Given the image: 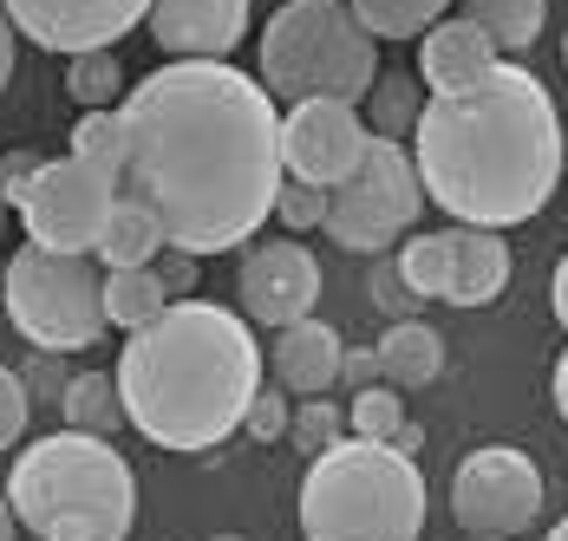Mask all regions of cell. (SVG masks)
<instances>
[{"label": "cell", "instance_id": "cell-9", "mask_svg": "<svg viewBox=\"0 0 568 541\" xmlns=\"http://www.w3.org/2000/svg\"><path fill=\"white\" fill-rule=\"evenodd\" d=\"M118 196H124L118 176H105V170H92V163H79L65 151V157L40 163V176L27 183V196L13 210H20L27 242H40L53 255H92L118 210Z\"/></svg>", "mask_w": 568, "mask_h": 541}, {"label": "cell", "instance_id": "cell-46", "mask_svg": "<svg viewBox=\"0 0 568 541\" xmlns=\"http://www.w3.org/2000/svg\"><path fill=\"white\" fill-rule=\"evenodd\" d=\"M562 65H568V33H562Z\"/></svg>", "mask_w": 568, "mask_h": 541}, {"label": "cell", "instance_id": "cell-20", "mask_svg": "<svg viewBox=\"0 0 568 541\" xmlns=\"http://www.w3.org/2000/svg\"><path fill=\"white\" fill-rule=\"evenodd\" d=\"M59 411H65V431H85V437H112L118 425H131V418H124L118 372H72Z\"/></svg>", "mask_w": 568, "mask_h": 541}, {"label": "cell", "instance_id": "cell-30", "mask_svg": "<svg viewBox=\"0 0 568 541\" xmlns=\"http://www.w3.org/2000/svg\"><path fill=\"white\" fill-rule=\"evenodd\" d=\"M287 425H294L287 391H282V385H262V391H255V405H248V418H242V431L255 437V443H275V437H287Z\"/></svg>", "mask_w": 568, "mask_h": 541}, {"label": "cell", "instance_id": "cell-18", "mask_svg": "<svg viewBox=\"0 0 568 541\" xmlns=\"http://www.w3.org/2000/svg\"><path fill=\"white\" fill-rule=\"evenodd\" d=\"M373 353H379V379L398 385V391L432 385L445 372V339H438V326H425V320H393Z\"/></svg>", "mask_w": 568, "mask_h": 541}, {"label": "cell", "instance_id": "cell-10", "mask_svg": "<svg viewBox=\"0 0 568 541\" xmlns=\"http://www.w3.org/2000/svg\"><path fill=\"white\" fill-rule=\"evenodd\" d=\"M542 470L536 457H523L510 443H484L457 463L452 477V516L464 535H497V541H516L536 529L542 516Z\"/></svg>", "mask_w": 568, "mask_h": 541}, {"label": "cell", "instance_id": "cell-28", "mask_svg": "<svg viewBox=\"0 0 568 541\" xmlns=\"http://www.w3.org/2000/svg\"><path fill=\"white\" fill-rule=\"evenodd\" d=\"M65 92L79 99V111H118V92H124L118 53H79L65 72Z\"/></svg>", "mask_w": 568, "mask_h": 541}, {"label": "cell", "instance_id": "cell-38", "mask_svg": "<svg viewBox=\"0 0 568 541\" xmlns=\"http://www.w3.org/2000/svg\"><path fill=\"white\" fill-rule=\"evenodd\" d=\"M549 307H556V320L568 326V255L556 262V280H549Z\"/></svg>", "mask_w": 568, "mask_h": 541}, {"label": "cell", "instance_id": "cell-12", "mask_svg": "<svg viewBox=\"0 0 568 541\" xmlns=\"http://www.w3.org/2000/svg\"><path fill=\"white\" fill-rule=\"evenodd\" d=\"M0 7L33 47L65 53V59L112 53L131 27L151 20V0H0Z\"/></svg>", "mask_w": 568, "mask_h": 541}, {"label": "cell", "instance_id": "cell-3", "mask_svg": "<svg viewBox=\"0 0 568 541\" xmlns=\"http://www.w3.org/2000/svg\"><path fill=\"white\" fill-rule=\"evenodd\" d=\"M118 391L131 431L158 450H216L242 431L262 391L255 326L216 300H171L118 353Z\"/></svg>", "mask_w": 568, "mask_h": 541}, {"label": "cell", "instance_id": "cell-40", "mask_svg": "<svg viewBox=\"0 0 568 541\" xmlns=\"http://www.w3.org/2000/svg\"><path fill=\"white\" fill-rule=\"evenodd\" d=\"M556 411H562V425H568V353L556 359Z\"/></svg>", "mask_w": 568, "mask_h": 541}, {"label": "cell", "instance_id": "cell-16", "mask_svg": "<svg viewBox=\"0 0 568 541\" xmlns=\"http://www.w3.org/2000/svg\"><path fill=\"white\" fill-rule=\"evenodd\" d=\"M275 385L294 398H327V385H341L346 366V339L327 320H294L275 333Z\"/></svg>", "mask_w": 568, "mask_h": 541}, {"label": "cell", "instance_id": "cell-35", "mask_svg": "<svg viewBox=\"0 0 568 541\" xmlns=\"http://www.w3.org/2000/svg\"><path fill=\"white\" fill-rule=\"evenodd\" d=\"M164 287H171V300H190V287H196V255H176L171 248V262H164Z\"/></svg>", "mask_w": 568, "mask_h": 541}, {"label": "cell", "instance_id": "cell-11", "mask_svg": "<svg viewBox=\"0 0 568 541\" xmlns=\"http://www.w3.org/2000/svg\"><path fill=\"white\" fill-rule=\"evenodd\" d=\"M366 151H373L366 111L346 105V99H301V105L282 111V163L294 183H314L334 196L366 163Z\"/></svg>", "mask_w": 568, "mask_h": 541}, {"label": "cell", "instance_id": "cell-7", "mask_svg": "<svg viewBox=\"0 0 568 541\" xmlns=\"http://www.w3.org/2000/svg\"><path fill=\"white\" fill-rule=\"evenodd\" d=\"M0 307L13 333L33 346V353H85L105 339V274L92 255H53L40 242H27L13 262H7V280H0Z\"/></svg>", "mask_w": 568, "mask_h": 541}, {"label": "cell", "instance_id": "cell-8", "mask_svg": "<svg viewBox=\"0 0 568 541\" xmlns=\"http://www.w3.org/2000/svg\"><path fill=\"white\" fill-rule=\"evenodd\" d=\"M418 210H425V183H418L412 151L393 137H373L366 163L327 196V235L353 255H386L418 222Z\"/></svg>", "mask_w": 568, "mask_h": 541}, {"label": "cell", "instance_id": "cell-24", "mask_svg": "<svg viewBox=\"0 0 568 541\" xmlns=\"http://www.w3.org/2000/svg\"><path fill=\"white\" fill-rule=\"evenodd\" d=\"M398 280H405L418 300H445V287H452V228L412 235V242L398 248Z\"/></svg>", "mask_w": 568, "mask_h": 541}, {"label": "cell", "instance_id": "cell-1", "mask_svg": "<svg viewBox=\"0 0 568 541\" xmlns=\"http://www.w3.org/2000/svg\"><path fill=\"white\" fill-rule=\"evenodd\" d=\"M124 196L144 203L176 255L248 248L287 183L282 111L229 59H171L124 92Z\"/></svg>", "mask_w": 568, "mask_h": 541}, {"label": "cell", "instance_id": "cell-44", "mask_svg": "<svg viewBox=\"0 0 568 541\" xmlns=\"http://www.w3.org/2000/svg\"><path fill=\"white\" fill-rule=\"evenodd\" d=\"M464 541H497V535H464Z\"/></svg>", "mask_w": 568, "mask_h": 541}, {"label": "cell", "instance_id": "cell-27", "mask_svg": "<svg viewBox=\"0 0 568 541\" xmlns=\"http://www.w3.org/2000/svg\"><path fill=\"white\" fill-rule=\"evenodd\" d=\"M412 418H405V398H398V385H366V391H353V405H346V431L366 437V443H398Z\"/></svg>", "mask_w": 568, "mask_h": 541}, {"label": "cell", "instance_id": "cell-39", "mask_svg": "<svg viewBox=\"0 0 568 541\" xmlns=\"http://www.w3.org/2000/svg\"><path fill=\"white\" fill-rule=\"evenodd\" d=\"M379 300H386V307H405V300H418V294H412V287L398 280V268H393V274H379Z\"/></svg>", "mask_w": 568, "mask_h": 541}, {"label": "cell", "instance_id": "cell-17", "mask_svg": "<svg viewBox=\"0 0 568 541\" xmlns=\"http://www.w3.org/2000/svg\"><path fill=\"white\" fill-rule=\"evenodd\" d=\"M510 287V242L497 228H452V307H490Z\"/></svg>", "mask_w": 568, "mask_h": 541}, {"label": "cell", "instance_id": "cell-5", "mask_svg": "<svg viewBox=\"0 0 568 541\" xmlns=\"http://www.w3.org/2000/svg\"><path fill=\"white\" fill-rule=\"evenodd\" d=\"M425 477L418 457L393 443L341 437L301 477V535L307 541H418Z\"/></svg>", "mask_w": 568, "mask_h": 541}, {"label": "cell", "instance_id": "cell-23", "mask_svg": "<svg viewBox=\"0 0 568 541\" xmlns=\"http://www.w3.org/2000/svg\"><path fill=\"white\" fill-rule=\"evenodd\" d=\"M346 7L373 40H425L452 13V0H346Z\"/></svg>", "mask_w": 568, "mask_h": 541}, {"label": "cell", "instance_id": "cell-13", "mask_svg": "<svg viewBox=\"0 0 568 541\" xmlns=\"http://www.w3.org/2000/svg\"><path fill=\"white\" fill-rule=\"evenodd\" d=\"M235 294H242V320L255 326H294L314 320V300H321V262L294 242V235H275V242H255L242 255V274H235Z\"/></svg>", "mask_w": 568, "mask_h": 541}, {"label": "cell", "instance_id": "cell-36", "mask_svg": "<svg viewBox=\"0 0 568 541\" xmlns=\"http://www.w3.org/2000/svg\"><path fill=\"white\" fill-rule=\"evenodd\" d=\"M341 379L353 385V391H366V385H386V379H379V353H346Z\"/></svg>", "mask_w": 568, "mask_h": 541}, {"label": "cell", "instance_id": "cell-14", "mask_svg": "<svg viewBox=\"0 0 568 541\" xmlns=\"http://www.w3.org/2000/svg\"><path fill=\"white\" fill-rule=\"evenodd\" d=\"M144 27L171 59H229L248 40V0H151Z\"/></svg>", "mask_w": 568, "mask_h": 541}, {"label": "cell", "instance_id": "cell-4", "mask_svg": "<svg viewBox=\"0 0 568 541\" xmlns=\"http://www.w3.org/2000/svg\"><path fill=\"white\" fill-rule=\"evenodd\" d=\"M7 502L40 541H124L138 522V477L112 437L53 431L13 457Z\"/></svg>", "mask_w": 568, "mask_h": 541}, {"label": "cell", "instance_id": "cell-2", "mask_svg": "<svg viewBox=\"0 0 568 541\" xmlns=\"http://www.w3.org/2000/svg\"><path fill=\"white\" fill-rule=\"evenodd\" d=\"M425 203L457 228H516L542 216L562 183V111L529 65H497L464 92L425 99L412 131Z\"/></svg>", "mask_w": 568, "mask_h": 541}, {"label": "cell", "instance_id": "cell-26", "mask_svg": "<svg viewBox=\"0 0 568 541\" xmlns=\"http://www.w3.org/2000/svg\"><path fill=\"white\" fill-rule=\"evenodd\" d=\"M72 157L92 163L124 183V157H131V137H124V111H79L72 124Z\"/></svg>", "mask_w": 568, "mask_h": 541}, {"label": "cell", "instance_id": "cell-22", "mask_svg": "<svg viewBox=\"0 0 568 541\" xmlns=\"http://www.w3.org/2000/svg\"><path fill=\"white\" fill-rule=\"evenodd\" d=\"M425 99H432V92L418 85V72H379V85L366 92V131L405 144V137L418 131V118H425Z\"/></svg>", "mask_w": 568, "mask_h": 541}, {"label": "cell", "instance_id": "cell-42", "mask_svg": "<svg viewBox=\"0 0 568 541\" xmlns=\"http://www.w3.org/2000/svg\"><path fill=\"white\" fill-rule=\"evenodd\" d=\"M542 541H568V516H562V522H556V529H549Z\"/></svg>", "mask_w": 568, "mask_h": 541}, {"label": "cell", "instance_id": "cell-19", "mask_svg": "<svg viewBox=\"0 0 568 541\" xmlns=\"http://www.w3.org/2000/svg\"><path fill=\"white\" fill-rule=\"evenodd\" d=\"M171 242H164V228H158V216L144 210V203H131V196H118L112 222H105V235H99V268H151L158 255H164Z\"/></svg>", "mask_w": 568, "mask_h": 541}, {"label": "cell", "instance_id": "cell-32", "mask_svg": "<svg viewBox=\"0 0 568 541\" xmlns=\"http://www.w3.org/2000/svg\"><path fill=\"white\" fill-rule=\"evenodd\" d=\"M27 411H33V391L13 366H0V450H13L27 437Z\"/></svg>", "mask_w": 568, "mask_h": 541}, {"label": "cell", "instance_id": "cell-45", "mask_svg": "<svg viewBox=\"0 0 568 541\" xmlns=\"http://www.w3.org/2000/svg\"><path fill=\"white\" fill-rule=\"evenodd\" d=\"M210 541H242V535H210Z\"/></svg>", "mask_w": 568, "mask_h": 541}, {"label": "cell", "instance_id": "cell-15", "mask_svg": "<svg viewBox=\"0 0 568 541\" xmlns=\"http://www.w3.org/2000/svg\"><path fill=\"white\" fill-rule=\"evenodd\" d=\"M504 59H497V40L464 13V20H438L425 40H418V85L438 99V92H464V85H477L484 72H497Z\"/></svg>", "mask_w": 568, "mask_h": 541}, {"label": "cell", "instance_id": "cell-21", "mask_svg": "<svg viewBox=\"0 0 568 541\" xmlns=\"http://www.w3.org/2000/svg\"><path fill=\"white\" fill-rule=\"evenodd\" d=\"M164 307H171V287H164L158 262H151V268H112V274H105V320H112V326L144 333Z\"/></svg>", "mask_w": 568, "mask_h": 541}, {"label": "cell", "instance_id": "cell-31", "mask_svg": "<svg viewBox=\"0 0 568 541\" xmlns=\"http://www.w3.org/2000/svg\"><path fill=\"white\" fill-rule=\"evenodd\" d=\"M275 222L282 228H327V190H314V183H282V203H275Z\"/></svg>", "mask_w": 568, "mask_h": 541}, {"label": "cell", "instance_id": "cell-6", "mask_svg": "<svg viewBox=\"0 0 568 541\" xmlns=\"http://www.w3.org/2000/svg\"><path fill=\"white\" fill-rule=\"evenodd\" d=\"M379 40L353 20L346 0H282L262 27V85L301 105V99H346L359 105L379 85Z\"/></svg>", "mask_w": 568, "mask_h": 541}, {"label": "cell", "instance_id": "cell-25", "mask_svg": "<svg viewBox=\"0 0 568 541\" xmlns=\"http://www.w3.org/2000/svg\"><path fill=\"white\" fill-rule=\"evenodd\" d=\"M470 20L497 40V53H523V47H536L549 0H470Z\"/></svg>", "mask_w": 568, "mask_h": 541}, {"label": "cell", "instance_id": "cell-34", "mask_svg": "<svg viewBox=\"0 0 568 541\" xmlns=\"http://www.w3.org/2000/svg\"><path fill=\"white\" fill-rule=\"evenodd\" d=\"M40 163L47 157H33V151H7V157H0V190H7V203L27 196V183L40 176Z\"/></svg>", "mask_w": 568, "mask_h": 541}, {"label": "cell", "instance_id": "cell-29", "mask_svg": "<svg viewBox=\"0 0 568 541\" xmlns=\"http://www.w3.org/2000/svg\"><path fill=\"white\" fill-rule=\"evenodd\" d=\"M341 437H346V411L334 405V398H301V405H294V425H287V443H294V450H301L307 463H314L321 450H334Z\"/></svg>", "mask_w": 568, "mask_h": 541}, {"label": "cell", "instance_id": "cell-33", "mask_svg": "<svg viewBox=\"0 0 568 541\" xmlns=\"http://www.w3.org/2000/svg\"><path fill=\"white\" fill-rule=\"evenodd\" d=\"M20 379H27V391H33V398H65V366H59V353H33V359H27V366H20Z\"/></svg>", "mask_w": 568, "mask_h": 541}, {"label": "cell", "instance_id": "cell-37", "mask_svg": "<svg viewBox=\"0 0 568 541\" xmlns=\"http://www.w3.org/2000/svg\"><path fill=\"white\" fill-rule=\"evenodd\" d=\"M13 40H20V27H13V20H7V7H0V92H7V79H13V59H20Z\"/></svg>", "mask_w": 568, "mask_h": 541}, {"label": "cell", "instance_id": "cell-43", "mask_svg": "<svg viewBox=\"0 0 568 541\" xmlns=\"http://www.w3.org/2000/svg\"><path fill=\"white\" fill-rule=\"evenodd\" d=\"M0 222H7V190H0Z\"/></svg>", "mask_w": 568, "mask_h": 541}, {"label": "cell", "instance_id": "cell-41", "mask_svg": "<svg viewBox=\"0 0 568 541\" xmlns=\"http://www.w3.org/2000/svg\"><path fill=\"white\" fill-rule=\"evenodd\" d=\"M0 541H20V516H13V502L0 496Z\"/></svg>", "mask_w": 568, "mask_h": 541}]
</instances>
